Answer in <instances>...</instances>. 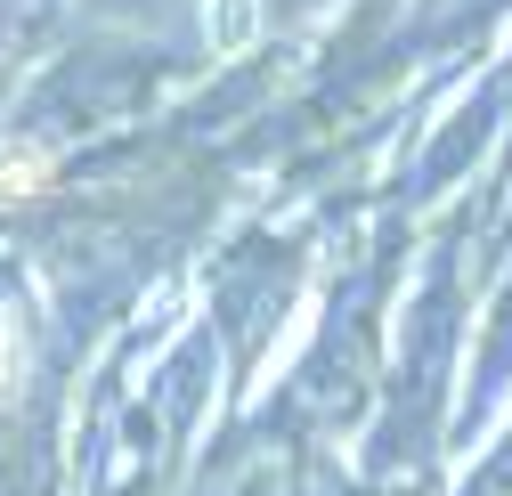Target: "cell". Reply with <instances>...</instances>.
<instances>
[{"mask_svg": "<svg viewBox=\"0 0 512 496\" xmlns=\"http://www.w3.org/2000/svg\"><path fill=\"white\" fill-rule=\"evenodd\" d=\"M9 375H17V326L0 318V391H9Z\"/></svg>", "mask_w": 512, "mask_h": 496, "instance_id": "1", "label": "cell"}]
</instances>
